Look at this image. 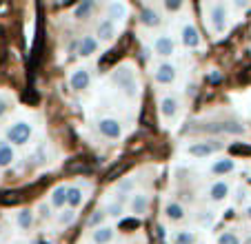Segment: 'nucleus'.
<instances>
[{"label":"nucleus","mask_w":251,"mask_h":244,"mask_svg":"<svg viewBox=\"0 0 251 244\" xmlns=\"http://www.w3.org/2000/svg\"><path fill=\"white\" fill-rule=\"evenodd\" d=\"M114 238H116V231L107 224H102V226H98V229L91 231V242L94 244H111Z\"/></svg>","instance_id":"nucleus-15"},{"label":"nucleus","mask_w":251,"mask_h":244,"mask_svg":"<svg viewBox=\"0 0 251 244\" xmlns=\"http://www.w3.org/2000/svg\"><path fill=\"white\" fill-rule=\"evenodd\" d=\"M245 244H251V235H249V238H247V240H245Z\"/></svg>","instance_id":"nucleus-38"},{"label":"nucleus","mask_w":251,"mask_h":244,"mask_svg":"<svg viewBox=\"0 0 251 244\" xmlns=\"http://www.w3.org/2000/svg\"><path fill=\"white\" fill-rule=\"evenodd\" d=\"M149 211V195L147 193H133L131 197V213L133 216H145Z\"/></svg>","instance_id":"nucleus-20"},{"label":"nucleus","mask_w":251,"mask_h":244,"mask_svg":"<svg viewBox=\"0 0 251 244\" xmlns=\"http://www.w3.org/2000/svg\"><path fill=\"white\" fill-rule=\"evenodd\" d=\"M94 9H96V2H94V0H82V2H78V5L74 7V18H76L78 23H82V20L91 18Z\"/></svg>","instance_id":"nucleus-21"},{"label":"nucleus","mask_w":251,"mask_h":244,"mask_svg":"<svg viewBox=\"0 0 251 244\" xmlns=\"http://www.w3.org/2000/svg\"><path fill=\"white\" fill-rule=\"evenodd\" d=\"M74 220H76V211H71V209H62V211L58 213V222H60V226L74 224Z\"/></svg>","instance_id":"nucleus-30"},{"label":"nucleus","mask_w":251,"mask_h":244,"mask_svg":"<svg viewBox=\"0 0 251 244\" xmlns=\"http://www.w3.org/2000/svg\"><path fill=\"white\" fill-rule=\"evenodd\" d=\"M98 131L102 133L107 140H118L123 136V127H120V122L116 118H102L98 122Z\"/></svg>","instance_id":"nucleus-8"},{"label":"nucleus","mask_w":251,"mask_h":244,"mask_svg":"<svg viewBox=\"0 0 251 244\" xmlns=\"http://www.w3.org/2000/svg\"><path fill=\"white\" fill-rule=\"evenodd\" d=\"M216 149H220V145H213V140H207V142H191L189 146H187V153L191 155V158H209V155L216 153Z\"/></svg>","instance_id":"nucleus-9"},{"label":"nucleus","mask_w":251,"mask_h":244,"mask_svg":"<svg viewBox=\"0 0 251 244\" xmlns=\"http://www.w3.org/2000/svg\"><path fill=\"white\" fill-rule=\"evenodd\" d=\"M247 218L251 220V207H247Z\"/></svg>","instance_id":"nucleus-37"},{"label":"nucleus","mask_w":251,"mask_h":244,"mask_svg":"<svg viewBox=\"0 0 251 244\" xmlns=\"http://www.w3.org/2000/svg\"><path fill=\"white\" fill-rule=\"evenodd\" d=\"M31 124L25 120H18L14 122L9 129H7V142H9L11 146H23L27 145L29 140H31Z\"/></svg>","instance_id":"nucleus-3"},{"label":"nucleus","mask_w":251,"mask_h":244,"mask_svg":"<svg viewBox=\"0 0 251 244\" xmlns=\"http://www.w3.org/2000/svg\"><path fill=\"white\" fill-rule=\"evenodd\" d=\"M218 244H242V242H240L236 231H225V233H220Z\"/></svg>","instance_id":"nucleus-31"},{"label":"nucleus","mask_w":251,"mask_h":244,"mask_svg":"<svg viewBox=\"0 0 251 244\" xmlns=\"http://www.w3.org/2000/svg\"><path fill=\"white\" fill-rule=\"evenodd\" d=\"M180 40H182V45H185V47H189V49L200 47V31H198V27H194L191 23H187L185 27L180 29Z\"/></svg>","instance_id":"nucleus-12"},{"label":"nucleus","mask_w":251,"mask_h":244,"mask_svg":"<svg viewBox=\"0 0 251 244\" xmlns=\"http://www.w3.org/2000/svg\"><path fill=\"white\" fill-rule=\"evenodd\" d=\"M171 244H196V233L189 229L176 231L174 238H171Z\"/></svg>","instance_id":"nucleus-26"},{"label":"nucleus","mask_w":251,"mask_h":244,"mask_svg":"<svg viewBox=\"0 0 251 244\" xmlns=\"http://www.w3.org/2000/svg\"><path fill=\"white\" fill-rule=\"evenodd\" d=\"M176 75H178V71H176V67L171 65V62H160V65L153 69V80H156V85H174L176 82Z\"/></svg>","instance_id":"nucleus-4"},{"label":"nucleus","mask_w":251,"mask_h":244,"mask_svg":"<svg viewBox=\"0 0 251 244\" xmlns=\"http://www.w3.org/2000/svg\"><path fill=\"white\" fill-rule=\"evenodd\" d=\"M133 191V180L131 178H123L118 184H116V195H118L120 202H125V193Z\"/></svg>","instance_id":"nucleus-28"},{"label":"nucleus","mask_w":251,"mask_h":244,"mask_svg":"<svg viewBox=\"0 0 251 244\" xmlns=\"http://www.w3.org/2000/svg\"><path fill=\"white\" fill-rule=\"evenodd\" d=\"M127 5L125 2H118V0H114V2H109L107 5V20H111V23H120V20L127 18Z\"/></svg>","instance_id":"nucleus-16"},{"label":"nucleus","mask_w":251,"mask_h":244,"mask_svg":"<svg viewBox=\"0 0 251 244\" xmlns=\"http://www.w3.org/2000/svg\"><path fill=\"white\" fill-rule=\"evenodd\" d=\"M213 218H216V216H213L211 211H200L198 216H196V222H200V224H211Z\"/></svg>","instance_id":"nucleus-33"},{"label":"nucleus","mask_w":251,"mask_h":244,"mask_svg":"<svg viewBox=\"0 0 251 244\" xmlns=\"http://www.w3.org/2000/svg\"><path fill=\"white\" fill-rule=\"evenodd\" d=\"M98 40H96V36H82L80 38V45H78V56L80 58H89V56H94L96 51H98Z\"/></svg>","instance_id":"nucleus-17"},{"label":"nucleus","mask_w":251,"mask_h":244,"mask_svg":"<svg viewBox=\"0 0 251 244\" xmlns=\"http://www.w3.org/2000/svg\"><path fill=\"white\" fill-rule=\"evenodd\" d=\"M96 40L98 43H111L114 40V36H116V24L111 23V20H100V24H98V29H96Z\"/></svg>","instance_id":"nucleus-14"},{"label":"nucleus","mask_w":251,"mask_h":244,"mask_svg":"<svg viewBox=\"0 0 251 244\" xmlns=\"http://www.w3.org/2000/svg\"><path fill=\"white\" fill-rule=\"evenodd\" d=\"M153 51L160 58H169L176 53V40L171 36H158L156 43H153Z\"/></svg>","instance_id":"nucleus-10"},{"label":"nucleus","mask_w":251,"mask_h":244,"mask_svg":"<svg viewBox=\"0 0 251 244\" xmlns=\"http://www.w3.org/2000/svg\"><path fill=\"white\" fill-rule=\"evenodd\" d=\"M207 23L209 29H211L216 36L227 31V24H229V14H227V5L225 2H209L207 7Z\"/></svg>","instance_id":"nucleus-1"},{"label":"nucleus","mask_w":251,"mask_h":244,"mask_svg":"<svg viewBox=\"0 0 251 244\" xmlns=\"http://www.w3.org/2000/svg\"><path fill=\"white\" fill-rule=\"evenodd\" d=\"M89 82H91V73L87 67H78V69H74L69 73V87L74 91H85L89 87Z\"/></svg>","instance_id":"nucleus-6"},{"label":"nucleus","mask_w":251,"mask_h":244,"mask_svg":"<svg viewBox=\"0 0 251 244\" xmlns=\"http://www.w3.org/2000/svg\"><path fill=\"white\" fill-rule=\"evenodd\" d=\"M220 80H223V75H220L218 71H211V73H209V82H220Z\"/></svg>","instance_id":"nucleus-36"},{"label":"nucleus","mask_w":251,"mask_h":244,"mask_svg":"<svg viewBox=\"0 0 251 244\" xmlns=\"http://www.w3.org/2000/svg\"><path fill=\"white\" fill-rule=\"evenodd\" d=\"M102 211H104V216H109V218H120L125 213V202H120V200L107 202V207Z\"/></svg>","instance_id":"nucleus-27"},{"label":"nucleus","mask_w":251,"mask_h":244,"mask_svg":"<svg viewBox=\"0 0 251 244\" xmlns=\"http://www.w3.org/2000/svg\"><path fill=\"white\" fill-rule=\"evenodd\" d=\"M104 218H107L104 216V211L102 209H98V211H94L89 218H87V226H89V229H98V226H102Z\"/></svg>","instance_id":"nucleus-29"},{"label":"nucleus","mask_w":251,"mask_h":244,"mask_svg":"<svg viewBox=\"0 0 251 244\" xmlns=\"http://www.w3.org/2000/svg\"><path fill=\"white\" fill-rule=\"evenodd\" d=\"M140 24L147 29H156L162 24V14L151 5H142L140 7Z\"/></svg>","instance_id":"nucleus-7"},{"label":"nucleus","mask_w":251,"mask_h":244,"mask_svg":"<svg viewBox=\"0 0 251 244\" xmlns=\"http://www.w3.org/2000/svg\"><path fill=\"white\" fill-rule=\"evenodd\" d=\"M236 171V160L233 158H218L211 165V173L213 175H229Z\"/></svg>","instance_id":"nucleus-18"},{"label":"nucleus","mask_w":251,"mask_h":244,"mask_svg":"<svg viewBox=\"0 0 251 244\" xmlns=\"http://www.w3.org/2000/svg\"><path fill=\"white\" fill-rule=\"evenodd\" d=\"M9 111V98L7 96H0V118Z\"/></svg>","instance_id":"nucleus-35"},{"label":"nucleus","mask_w":251,"mask_h":244,"mask_svg":"<svg viewBox=\"0 0 251 244\" xmlns=\"http://www.w3.org/2000/svg\"><path fill=\"white\" fill-rule=\"evenodd\" d=\"M158 111H160V118L165 120H174L180 111V100L176 96H162L160 102H158Z\"/></svg>","instance_id":"nucleus-5"},{"label":"nucleus","mask_w":251,"mask_h":244,"mask_svg":"<svg viewBox=\"0 0 251 244\" xmlns=\"http://www.w3.org/2000/svg\"><path fill=\"white\" fill-rule=\"evenodd\" d=\"M229 191H231V187H229L227 180H216V182H211L207 195L211 202H223V200H227Z\"/></svg>","instance_id":"nucleus-11"},{"label":"nucleus","mask_w":251,"mask_h":244,"mask_svg":"<svg viewBox=\"0 0 251 244\" xmlns=\"http://www.w3.org/2000/svg\"><path fill=\"white\" fill-rule=\"evenodd\" d=\"M82 204V189L80 187H67V207L76 211Z\"/></svg>","instance_id":"nucleus-24"},{"label":"nucleus","mask_w":251,"mask_h":244,"mask_svg":"<svg viewBox=\"0 0 251 244\" xmlns=\"http://www.w3.org/2000/svg\"><path fill=\"white\" fill-rule=\"evenodd\" d=\"M111 80H114L116 85H118L129 98H136L138 96V82H136V73H133L131 65L118 67V69L114 71V75H111Z\"/></svg>","instance_id":"nucleus-2"},{"label":"nucleus","mask_w":251,"mask_h":244,"mask_svg":"<svg viewBox=\"0 0 251 244\" xmlns=\"http://www.w3.org/2000/svg\"><path fill=\"white\" fill-rule=\"evenodd\" d=\"M49 207L53 211H62L67 207V184H58L56 189H51V193H49Z\"/></svg>","instance_id":"nucleus-13"},{"label":"nucleus","mask_w":251,"mask_h":244,"mask_svg":"<svg viewBox=\"0 0 251 244\" xmlns=\"http://www.w3.org/2000/svg\"><path fill=\"white\" fill-rule=\"evenodd\" d=\"M185 216H187V209L182 207L180 202H167L165 204V218L169 222H180L185 220Z\"/></svg>","instance_id":"nucleus-19"},{"label":"nucleus","mask_w":251,"mask_h":244,"mask_svg":"<svg viewBox=\"0 0 251 244\" xmlns=\"http://www.w3.org/2000/svg\"><path fill=\"white\" fill-rule=\"evenodd\" d=\"M16 226H18L20 231H29L33 226V211L31 209H20L18 213H16Z\"/></svg>","instance_id":"nucleus-23"},{"label":"nucleus","mask_w":251,"mask_h":244,"mask_svg":"<svg viewBox=\"0 0 251 244\" xmlns=\"http://www.w3.org/2000/svg\"><path fill=\"white\" fill-rule=\"evenodd\" d=\"M51 211H53V209L49 207V202H43V204H38V216L43 218V220H51Z\"/></svg>","instance_id":"nucleus-32"},{"label":"nucleus","mask_w":251,"mask_h":244,"mask_svg":"<svg viewBox=\"0 0 251 244\" xmlns=\"http://www.w3.org/2000/svg\"><path fill=\"white\" fill-rule=\"evenodd\" d=\"M14 160H16L14 146H11L7 140H0V169L11 167V165H14Z\"/></svg>","instance_id":"nucleus-22"},{"label":"nucleus","mask_w":251,"mask_h":244,"mask_svg":"<svg viewBox=\"0 0 251 244\" xmlns=\"http://www.w3.org/2000/svg\"><path fill=\"white\" fill-rule=\"evenodd\" d=\"M182 5H185L182 0H167V2H165V7H167L169 11H178V9H182Z\"/></svg>","instance_id":"nucleus-34"},{"label":"nucleus","mask_w":251,"mask_h":244,"mask_svg":"<svg viewBox=\"0 0 251 244\" xmlns=\"http://www.w3.org/2000/svg\"><path fill=\"white\" fill-rule=\"evenodd\" d=\"M220 131H223V133H231V136H245L247 129L242 127L238 120H223V122H220Z\"/></svg>","instance_id":"nucleus-25"}]
</instances>
